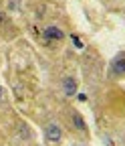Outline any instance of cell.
<instances>
[{"instance_id": "cell-1", "label": "cell", "mask_w": 125, "mask_h": 146, "mask_svg": "<svg viewBox=\"0 0 125 146\" xmlns=\"http://www.w3.org/2000/svg\"><path fill=\"white\" fill-rule=\"evenodd\" d=\"M46 138H48L50 142H59V140L63 138V132H61V128H59L57 124H50V126L46 128Z\"/></svg>"}, {"instance_id": "cell-2", "label": "cell", "mask_w": 125, "mask_h": 146, "mask_svg": "<svg viewBox=\"0 0 125 146\" xmlns=\"http://www.w3.org/2000/svg\"><path fill=\"white\" fill-rule=\"evenodd\" d=\"M63 36H65L63 31L57 29V27H48V29L45 31V39H48V41H61Z\"/></svg>"}, {"instance_id": "cell-3", "label": "cell", "mask_w": 125, "mask_h": 146, "mask_svg": "<svg viewBox=\"0 0 125 146\" xmlns=\"http://www.w3.org/2000/svg\"><path fill=\"white\" fill-rule=\"evenodd\" d=\"M63 89H65L67 96H75V94H77V81H75L73 77H67V79L63 81Z\"/></svg>"}, {"instance_id": "cell-4", "label": "cell", "mask_w": 125, "mask_h": 146, "mask_svg": "<svg viewBox=\"0 0 125 146\" xmlns=\"http://www.w3.org/2000/svg\"><path fill=\"white\" fill-rule=\"evenodd\" d=\"M111 69L117 75H125V57H115V61L111 63Z\"/></svg>"}, {"instance_id": "cell-5", "label": "cell", "mask_w": 125, "mask_h": 146, "mask_svg": "<svg viewBox=\"0 0 125 146\" xmlns=\"http://www.w3.org/2000/svg\"><path fill=\"white\" fill-rule=\"evenodd\" d=\"M73 120H75V126L79 128V130H85V122H83V118H81L79 114H75V116H73Z\"/></svg>"}, {"instance_id": "cell-6", "label": "cell", "mask_w": 125, "mask_h": 146, "mask_svg": "<svg viewBox=\"0 0 125 146\" xmlns=\"http://www.w3.org/2000/svg\"><path fill=\"white\" fill-rule=\"evenodd\" d=\"M71 41H73V45H75L77 49H83V43L79 41V36H77V35H71Z\"/></svg>"}, {"instance_id": "cell-7", "label": "cell", "mask_w": 125, "mask_h": 146, "mask_svg": "<svg viewBox=\"0 0 125 146\" xmlns=\"http://www.w3.org/2000/svg\"><path fill=\"white\" fill-rule=\"evenodd\" d=\"M0 100H2V87H0Z\"/></svg>"}, {"instance_id": "cell-8", "label": "cell", "mask_w": 125, "mask_h": 146, "mask_svg": "<svg viewBox=\"0 0 125 146\" xmlns=\"http://www.w3.org/2000/svg\"><path fill=\"white\" fill-rule=\"evenodd\" d=\"M0 21H4V16H2V14H0Z\"/></svg>"}]
</instances>
